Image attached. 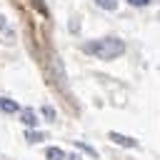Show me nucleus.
Here are the masks:
<instances>
[{"mask_svg":"<svg viewBox=\"0 0 160 160\" xmlns=\"http://www.w3.org/2000/svg\"><path fill=\"white\" fill-rule=\"evenodd\" d=\"M82 52H88L92 58H100V60H115V58H120L125 52V42L120 38L108 35V38H98V40L85 42L82 45Z\"/></svg>","mask_w":160,"mask_h":160,"instance_id":"obj_1","label":"nucleus"},{"mask_svg":"<svg viewBox=\"0 0 160 160\" xmlns=\"http://www.w3.org/2000/svg\"><path fill=\"white\" fill-rule=\"evenodd\" d=\"M108 138H110L112 142H118V145H125V148H138V140H135V138H130V135H122V132H115V130H112Z\"/></svg>","mask_w":160,"mask_h":160,"instance_id":"obj_2","label":"nucleus"},{"mask_svg":"<svg viewBox=\"0 0 160 160\" xmlns=\"http://www.w3.org/2000/svg\"><path fill=\"white\" fill-rule=\"evenodd\" d=\"M20 120H22L28 128H35V125H38V115H35V110H30V108L22 110V118H20Z\"/></svg>","mask_w":160,"mask_h":160,"instance_id":"obj_3","label":"nucleus"},{"mask_svg":"<svg viewBox=\"0 0 160 160\" xmlns=\"http://www.w3.org/2000/svg\"><path fill=\"white\" fill-rule=\"evenodd\" d=\"M0 110H5V112H18L20 108H18L15 100H10V98H0Z\"/></svg>","mask_w":160,"mask_h":160,"instance_id":"obj_4","label":"nucleus"},{"mask_svg":"<svg viewBox=\"0 0 160 160\" xmlns=\"http://www.w3.org/2000/svg\"><path fill=\"white\" fill-rule=\"evenodd\" d=\"M48 160H65V152L60 150V148H48Z\"/></svg>","mask_w":160,"mask_h":160,"instance_id":"obj_5","label":"nucleus"},{"mask_svg":"<svg viewBox=\"0 0 160 160\" xmlns=\"http://www.w3.org/2000/svg\"><path fill=\"white\" fill-rule=\"evenodd\" d=\"M100 8H105V10H115L118 8V0H95Z\"/></svg>","mask_w":160,"mask_h":160,"instance_id":"obj_6","label":"nucleus"},{"mask_svg":"<svg viewBox=\"0 0 160 160\" xmlns=\"http://www.w3.org/2000/svg\"><path fill=\"white\" fill-rule=\"evenodd\" d=\"M42 115H45L48 120H55V110H52L50 105H42Z\"/></svg>","mask_w":160,"mask_h":160,"instance_id":"obj_7","label":"nucleus"},{"mask_svg":"<svg viewBox=\"0 0 160 160\" xmlns=\"http://www.w3.org/2000/svg\"><path fill=\"white\" fill-rule=\"evenodd\" d=\"M25 138H28V140H30V142H40V140H42V138H45V135H42V132H28V135H25Z\"/></svg>","mask_w":160,"mask_h":160,"instance_id":"obj_8","label":"nucleus"},{"mask_svg":"<svg viewBox=\"0 0 160 160\" xmlns=\"http://www.w3.org/2000/svg\"><path fill=\"white\" fill-rule=\"evenodd\" d=\"M75 145H78V148H80V150H85V152H88V155H92V158H98V152H95V150H92V148H90V145H85V142H75Z\"/></svg>","mask_w":160,"mask_h":160,"instance_id":"obj_9","label":"nucleus"},{"mask_svg":"<svg viewBox=\"0 0 160 160\" xmlns=\"http://www.w3.org/2000/svg\"><path fill=\"white\" fill-rule=\"evenodd\" d=\"M132 8H145V5H150V0H128Z\"/></svg>","mask_w":160,"mask_h":160,"instance_id":"obj_10","label":"nucleus"},{"mask_svg":"<svg viewBox=\"0 0 160 160\" xmlns=\"http://www.w3.org/2000/svg\"><path fill=\"white\" fill-rule=\"evenodd\" d=\"M68 160H82V158H80V155H70Z\"/></svg>","mask_w":160,"mask_h":160,"instance_id":"obj_11","label":"nucleus"},{"mask_svg":"<svg viewBox=\"0 0 160 160\" xmlns=\"http://www.w3.org/2000/svg\"><path fill=\"white\" fill-rule=\"evenodd\" d=\"M2 28H5V18L0 15V30H2Z\"/></svg>","mask_w":160,"mask_h":160,"instance_id":"obj_12","label":"nucleus"}]
</instances>
